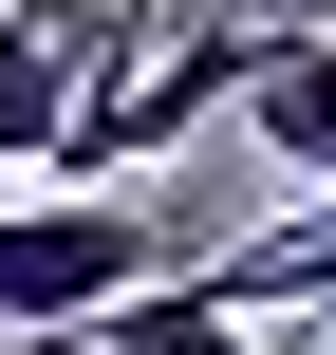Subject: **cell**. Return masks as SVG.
<instances>
[{"label":"cell","mask_w":336,"mask_h":355,"mask_svg":"<svg viewBox=\"0 0 336 355\" xmlns=\"http://www.w3.org/2000/svg\"><path fill=\"white\" fill-rule=\"evenodd\" d=\"M187 243L131 206V187H0V337H75L112 318L131 281H168Z\"/></svg>","instance_id":"cell-1"},{"label":"cell","mask_w":336,"mask_h":355,"mask_svg":"<svg viewBox=\"0 0 336 355\" xmlns=\"http://www.w3.org/2000/svg\"><path fill=\"white\" fill-rule=\"evenodd\" d=\"M75 94H94V19L75 0H0V168H56Z\"/></svg>","instance_id":"cell-2"},{"label":"cell","mask_w":336,"mask_h":355,"mask_svg":"<svg viewBox=\"0 0 336 355\" xmlns=\"http://www.w3.org/2000/svg\"><path fill=\"white\" fill-rule=\"evenodd\" d=\"M243 19H281V37H336V0H243Z\"/></svg>","instance_id":"cell-3"}]
</instances>
